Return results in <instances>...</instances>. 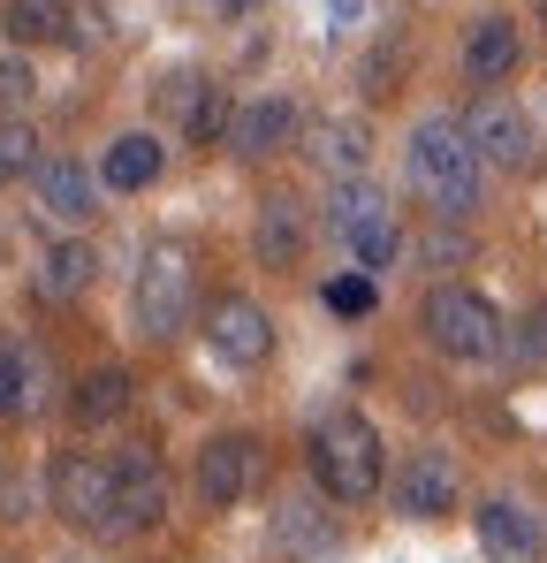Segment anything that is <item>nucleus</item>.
I'll use <instances>...</instances> for the list:
<instances>
[{
  "instance_id": "nucleus-13",
  "label": "nucleus",
  "mask_w": 547,
  "mask_h": 563,
  "mask_svg": "<svg viewBox=\"0 0 547 563\" xmlns=\"http://www.w3.org/2000/svg\"><path fill=\"white\" fill-rule=\"evenodd\" d=\"M388 495H395V510L403 518H449L456 503H464V465H456L442 442H426V450H411L403 465H395V479H388Z\"/></svg>"
},
{
  "instance_id": "nucleus-16",
  "label": "nucleus",
  "mask_w": 547,
  "mask_h": 563,
  "mask_svg": "<svg viewBox=\"0 0 547 563\" xmlns=\"http://www.w3.org/2000/svg\"><path fill=\"white\" fill-rule=\"evenodd\" d=\"M54 404V358L31 335H0V427L38 419Z\"/></svg>"
},
{
  "instance_id": "nucleus-3",
  "label": "nucleus",
  "mask_w": 547,
  "mask_h": 563,
  "mask_svg": "<svg viewBox=\"0 0 547 563\" xmlns=\"http://www.w3.org/2000/svg\"><path fill=\"white\" fill-rule=\"evenodd\" d=\"M130 328L145 343H182L198 328V252L182 236H160L145 260H137V282H130Z\"/></svg>"
},
{
  "instance_id": "nucleus-31",
  "label": "nucleus",
  "mask_w": 547,
  "mask_h": 563,
  "mask_svg": "<svg viewBox=\"0 0 547 563\" xmlns=\"http://www.w3.org/2000/svg\"><path fill=\"white\" fill-rule=\"evenodd\" d=\"M205 8H213V15H228V23H244V15H259L267 0H205Z\"/></svg>"
},
{
  "instance_id": "nucleus-17",
  "label": "nucleus",
  "mask_w": 547,
  "mask_h": 563,
  "mask_svg": "<svg viewBox=\"0 0 547 563\" xmlns=\"http://www.w3.org/2000/svg\"><path fill=\"white\" fill-rule=\"evenodd\" d=\"M471 533H479V549H487L494 563H533L547 549L540 510H525L517 495H487V503L471 510Z\"/></svg>"
},
{
  "instance_id": "nucleus-29",
  "label": "nucleus",
  "mask_w": 547,
  "mask_h": 563,
  "mask_svg": "<svg viewBox=\"0 0 547 563\" xmlns=\"http://www.w3.org/2000/svg\"><path fill=\"white\" fill-rule=\"evenodd\" d=\"M38 99V69L23 54H0V114H23Z\"/></svg>"
},
{
  "instance_id": "nucleus-24",
  "label": "nucleus",
  "mask_w": 547,
  "mask_h": 563,
  "mask_svg": "<svg viewBox=\"0 0 547 563\" xmlns=\"http://www.w3.org/2000/svg\"><path fill=\"white\" fill-rule=\"evenodd\" d=\"M502 374H547V305L525 312L517 328H502V351H494Z\"/></svg>"
},
{
  "instance_id": "nucleus-2",
  "label": "nucleus",
  "mask_w": 547,
  "mask_h": 563,
  "mask_svg": "<svg viewBox=\"0 0 547 563\" xmlns=\"http://www.w3.org/2000/svg\"><path fill=\"white\" fill-rule=\"evenodd\" d=\"M304 465H312V487H320L327 503L365 510V503L380 495V479H388L380 427H372L365 411H350V404L320 411V419H312V434H304Z\"/></svg>"
},
{
  "instance_id": "nucleus-23",
  "label": "nucleus",
  "mask_w": 547,
  "mask_h": 563,
  "mask_svg": "<svg viewBox=\"0 0 547 563\" xmlns=\"http://www.w3.org/2000/svg\"><path fill=\"white\" fill-rule=\"evenodd\" d=\"M168 92L182 99V137H190V145H221V137H228L236 92H228L221 77H176Z\"/></svg>"
},
{
  "instance_id": "nucleus-9",
  "label": "nucleus",
  "mask_w": 547,
  "mask_h": 563,
  "mask_svg": "<svg viewBox=\"0 0 547 563\" xmlns=\"http://www.w3.org/2000/svg\"><path fill=\"white\" fill-rule=\"evenodd\" d=\"M107 465H114V526H122V533H153V526H168L176 487H168V465H160L153 442H130V450L107 457Z\"/></svg>"
},
{
  "instance_id": "nucleus-6",
  "label": "nucleus",
  "mask_w": 547,
  "mask_h": 563,
  "mask_svg": "<svg viewBox=\"0 0 547 563\" xmlns=\"http://www.w3.org/2000/svg\"><path fill=\"white\" fill-rule=\"evenodd\" d=\"M46 510L69 533H122L114 526V465L91 457V450H62L46 472Z\"/></svg>"
},
{
  "instance_id": "nucleus-4",
  "label": "nucleus",
  "mask_w": 547,
  "mask_h": 563,
  "mask_svg": "<svg viewBox=\"0 0 547 563\" xmlns=\"http://www.w3.org/2000/svg\"><path fill=\"white\" fill-rule=\"evenodd\" d=\"M327 236L358 260V275H388V267H403V244H411V229H403V213L388 206V190H372L365 176H335L327 190Z\"/></svg>"
},
{
  "instance_id": "nucleus-26",
  "label": "nucleus",
  "mask_w": 547,
  "mask_h": 563,
  "mask_svg": "<svg viewBox=\"0 0 547 563\" xmlns=\"http://www.w3.org/2000/svg\"><path fill=\"white\" fill-rule=\"evenodd\" d=\"M403 252H418V267H434V275H449V267H471V236L449 229V221H434L418 244H403Z\"/></svg>"
},
{
  "instance_id": "nucleus-1",
  "label": "nucleus",
  "mask_w": 547,
  "mask_h": 563,
  "mask_svg": "<svg viewBox=\"0 0 547 563\" xmlns=\"http://www.w3.org/2000/svg\"><path fill=\"white\" fill-rule=\"evenodd\" d=\"M403 176L434 206V221H471L487 206V161L464 130V114H426L403 145Z\"/></svg>"
},
{
  "instance_id": "nucleus-25",
  "label": "nucleus",
  "mask_w": 547,
  "mask_h": 563,
  "mask_svg": "<svg viewBox=\"0 0 547 563\" xmlns=\"http://www.w3.org/2000/svg\"><path fill=\"white\" fill-rule=\"evenodd\" d=\"M38 168V130L23 114H0V184H23Z\"/></svg>"
},
{
  "instance_id": "nucleus-11",
  "label": "nucleus",
  "mask_w": 547,
  "mask_h": 563,
  "mask_svg": "<svg viewBox=\"0 0 547 563\" xmlns=\"http://www.w3.org/2000/svg\"><path fill=\"white\" fill-rule=\"evenodd\" d=\"M297 130H304V114H297V99L281 92V85H267V92H252V99H236V114H228V153L236 161H274V153H297Z\"/></svg>"
},
{
  "instance_id": "nucleus-30",
  "label": "nucleus",
  "mask_w": 547,
  "mask_h": 563,
  "mask_svg": "<svg viewBox=\"0 0 547 563\" xmlns=\"http://www.w3.org/2000/svg\"><path fill=\"white\" fill-rule=\"evenodd\" d=\"M320 8H327L335 31H358V23H365V0H320Z\"/></svg>"
},
{
  "instance_id": "nucleus-14",
  "label": "nucleus",
  "mask_w": 547,
  "mask_h": 563,
  "mask_svg": "<svg viewBox=\"0 0 547 563\" xmlns=\"http://www.w3.org/2000/svg\"><path fill=\"white\" fill-rule=\"evenodd\" d=\"M252 472H259V442L252 434H205L198 457H190V487L205 510H236L252 495Z\"/></svg>"
},
{
  "instance_id": "nucleus-20",
  "label": "nucleus",
  "mask_w": 547,
  "mask_h": 563,
  "mask_svg": "<svg viewBox=\"0 0 547 563\" xmlns=\"http://www.w3.org/2000/svg\"><path fill=\"white\" fill-rule=\"evenodd\" d=\"M297 153L320 176H365L372 168V130H365L358 114H320V122L297 130Z\"/></svg>"
},
{
  "instance_id": "nucleus-32",
  "label": "nucleus",
  "mask_w": 547,
  "mask_h": 563,
  "mask_svg": "<svg viewBox=\"0 0 547 563\" xmlns=\"http://www.w3.org/2000/svg\"><path fill=\"white\" fill-rule=\"evenodd\" d=\"M540 15H547V0H540Z\"/></svg>"
},
{
  "instance_id": "nucleus-22",
  "label": "nucleus",
  "mask_w": 547,
  "mask_h": 563,
  "mask_svg": "<svg viewBox=\"0 0 547 563\" xmlns=\"http://www.w3.org/2000/svg\"><path fill=\"white\" fill-rule=\"evenodd\" d=\"M99 244L91 236H54L46 244V260H38V289L54 297V305H77V297H91V282H99Z\"/></svg>"
},
{
  "instance_id": "nucleus-21",
  "label": "nucleus",
  "mask_w": 547,
  "mask_h": 563,
  "mask_svg": "<svg viewBox=\"0 0 547 563\" xmlns=\"http://www.w3.org/2000/svg\"><path fill=\"white\" fill-rule=\"evenodd\" d=\"M160 176H168V145H160L153 130H122V137L107 145V161H99V190H122V198L153 190Z\"/></svg>"
},
{
  "instance_id": "nucleus-12",
  "label": "nucleus",
  "mask_w": 547,
  "mask_h": 563,
  "mask_svg": "<svg viewBox=\"0 0 547 563\" xmlns=\"http://www.w3.org/2000/svg\"><path fill=\"white\" fill-rule=\"evenodd\" d=\"M312 206L297 198V190H259V213H252V252H259V267L267 275H297L304 260H312Z\"/></svg>"
},
{
  "instance_id": "nucleus-18",
  "label": "nucleus",
  "mask_w": 547,
  "mask_h": 563,
  "mask_svg": "<svg viewBox=\"0 0 547 563\" xmlns=\"http://www.w3.org/2000/svg\"><path fill=\"white\" fill-rule=\"evenodd\" d=\"M130 404H137V374L130 366H91V374L69 380V396H62V411H69V427L77 434H99V427H114V419H130Z\"/></svg>"
},
{
  "instance_id": "nucleus-7",
  "label": "nucleus",
  "mask_w": 547,
  "mask_h": 563,
  "mask_svg": "<svg viewBox=\"0 0 547 563\" xmlns=\"http://www.w3.org/2000/svg\"><path fill=\"white\" fill-rule=\"evenodd\" d=\"M464 130H471V145H479V161L487 168H502V176H540V130H533V114L517 107V99L502 92H479V107L464 114Z\"/></svg>"
},
{
  "instance_id": "nucleus-27",
  "label": "nucleus",
  "mask_w": 547,
  "mask_h": 563,
  "mask_svg": "<svg viewBox=\"0 0 547 563\" xmlns=\"http://www.w3.org/2000/svg\"><path fill=\"white\" fill-rule=\"evenodd\" d=\"M0 31H8L15 46H38V38H62V15H54L46 0H8V8H0Z\"/></svg>"
},
{
  "instance_id": "nucleus-15",
  "label": "nucleus",
  "mask_w": 547,
  "mask_h": 563,
  "mask_svg": "<svg viewBox=\"0 0 547 563\" xmlns=\"http://www.w3.org/2000/svg\"><path fill=\"white\" fill-rule=\"evenodd\" d=\"M456 69H464V85H479V92L510 85V77L525 69V31H517L510 15H471V23H464V46H456Z\"/></svg>"
},
{
  "instance_id": "nucleus-8",
  "label": "nucleus",
  "mask_w": 547,
  "mask_h": 563,
  "mask_svg": "<svg viewBox=\"0 0 547 563\" xmlns=\"http://www.w3.org/2000/svg\"><path fill=\"white\" fill-rule=\"evenodd\" d=\"M99 176H91L85 161H69V153H38V168H31V206H38V221L46 229H62V236H91V221H99Z\"/></svg>"
},
{
  "instance_id": "nucleus-28",
  "label": "nucleus",
  "mask_w": 547,
  "mask_h": 563,
  "mask_svg": "<svg viewBox=\"0 0 547 563\" xmlns=\"http://www.w3.org/2000/svg\"><path fill=\"white\" fill-rule=\"evenodd\" d=\"M320 297H327V312H343V320H365V312L380 305V289H372V275H335L327 289H320Z\"/></svg>"
},
{
  "instance_id": "nucleus-5",
  "label": "nucleus",
  "mask_w": 547,
  "mask_h": 563,
  "mask_svg": "<svg viewBox=\"0 0 547 563\" xmlns=\"http://www.w3.org/2000/svg\"><path fill=\"white\" fill-rule=\"evenodd\" d=\"M418 328H426V343L456 358V366H494V351H502V305L494 297H479L471 282H434L426 289V305H418Z\"/></svg>"
},
{
  "instance_id": "nucleus-19",
  "label": "nucleus",
  "mask_w": 547,
  "mask_h": 563,
  "mask_svg": "<svg viewBox=\"0 0 547 563\" xmlns=\"http://www.w3.org/2000/svg\"><path fill=\"white\" fill-rule=\"evenodd\" d=\"M267 549L281 563H327L343 549V533H335V518H327V503H312V495H289L281 510H274L267 526Z\"/></svg>"
},
{
  "instance_id": "nucleus-10",
  "label": "nucleus",
  "mask_w": 547,
  "mask_h": 563,
  "mask_svg": "<svg viewBox=\"0 0 547 563\" xmlns=\"http://www.w3.org/2000/svg\"><path fill=\"white\" fill-rule=\"evenodd\" d=\"M205 351L221 358V366H236V374H252V366H267L274 358V312L259 297H213L205 305Z\"/></svg>"
}]
</instances>
